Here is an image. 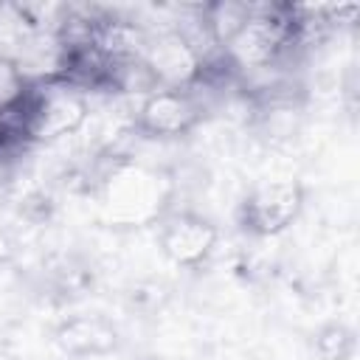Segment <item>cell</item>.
Listing matches in <instances>:
<instances>
[{
    "label": "cell",
    "mask_w": 360,
    "mask_h": 360,
    "mask_svg": "<svg viewBox=\"0 0 360 360\" xmlns=\"http://www.w3.org/2000/svg\"><path fill=\"white\" fill-rule=\"evenodd\" d=\"M143 62L158 87H191L200 70V53L174 28L146 37Z\"/></svg>",
    "instance_id": "8992f818"
},
{
    "label": "cell",
    "mask_w": 360,
    "mask_h": 360,
    "mask_svg": "<svg viewBox=\"0 0 360 360\" xmlns=\"http://www.w3.org/2000/svg\"><path fill=\"white\" fill-rule=\"evenodd\" d=\"M312 352L318 354V360H352L357 352L354 329L343 321L323 323L312 338Z\"/></svg>",
    "instance_id": "ba28073f"
},
{
    "label": "cell",
    "mask_w": 360,
    "mask_h": 360,
    "mask_svg": "<svg viewBox=\"0 0 360 360\" xmlns=\"http://www.w3.org/2000/svg\"><path fill=\"white\" fill-rule=\"evenodd\" d=\"M158 248L177 267H200L217 248V225L197 211H166L158 219Z\"/></svg>",
    "instance_id": "277c9868"
},
{
    "label": "cell",
    "mask_w": 360,
    "mask_h": 360,
    "mask_svg": "<svg viewBox=\"0 0 360 360\" xmlns=\"http://www.w3.org/2000/svg\"><path fill=\"white\" fill-rule=\"evenodd\" d=\"M104 200L115 219L127 222H146L160 219L166 211L160 202L166 200L160 194V177L149 169L121 163L107 180H104Z\"/></svg>",
    "instance_id": "5b68a950"
},
{
    "label": "cell",
    "mask_w": 360,
    "mask_h": 360,
    "mask_svg": "<svg viewBox=\"0 0 360 360\" xmlns=\"http://www.w3.org/2000/svg\"><path fill=\"white\" fill-rule=\"evenodd\" d=\"M53 343L70 357H104L118 349V326L98 312L73 315L56 326Z\"/></svg>",
    "instance_id": "52a82bcc"
},
{
    "label": "cell",
    "mask_w": 360,
    "mask_h": 360,
    "mask_svg": "<svg viewBox=\"0 0 360 360\" xmlns=\"http://www.w3.org/2000/svg\"><path fill=\"white\" fill-rule=\"evenodd\" d=\"M304 202L307 191L298 180H267L242 197L236 222L250 236H278L301 217Z\"/></svg>",
    "instance_id": "6da1fadb"
},
{
    "label": "cell",
    "mask_w": 360,
    "mask_h": 360,
    "mask_svg": "<svg viewBox=\"0 0 360 360\" xmlns=\"http://www.w3.org/2000/svg\"><path fill=\"white\" fill-rule=\"evenodd\" d=\"M202 118V101L191 87H158L141 98L132 129L143 138H180L188 135Z\"/></svg>",
    "instance_id": "7a4b0ae2"
},
{
    "label": "cell",
    "mask_w": 360,
    "mask_h": 360,
    "mask_svg": "<svg viewBox=\"0 0 360 360\" xmlns=\"http://www.w3.org/2000/svg\"><path fill=\"white\" fill-rule=\"evenodd\" d=\"M34 84H37V104H34V124H31L34 143L76 135L87 124L90 107L82 90L59 79H45Z\"/></svg>",
    "instance_id": "3957f363"
}]
</instances>
